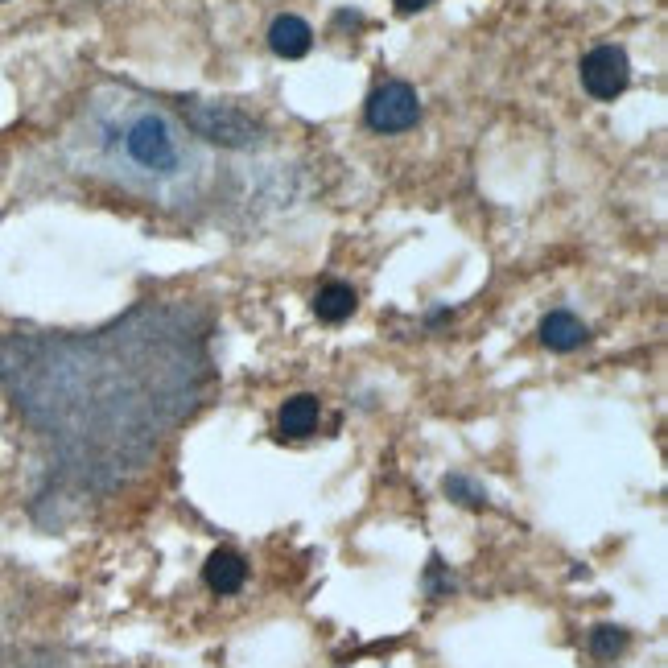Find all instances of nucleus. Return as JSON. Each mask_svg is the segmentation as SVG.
Wrapping results in <instances>:
<instances>
[{"instance_id":"obj_8","label":"nucleus","mask_w":668,"mask_h":668,"mask_svg":"<svg viewBox=\"0 0 668 668\" xmlns=\"http://www.w3.org/2000/svg\"><path fill=\"white\" fill-rule=\"evenodd\" d=\"M541 343H545L549 351H574V347L586 343V326H582L574 314L557 310V314H549V318L541 322Z\"/></svg>"},{"instance_id":"obj_2","label":"nucleus","mask_w":668,"mask_h":668,"mask_svg":"<svg viewBox=\"0 0 668 668\" xmlns=\"http://www.w3.org/2000/svg\"><path fill=\"white\" fill-rule=\"evenodd\" d=\"M190 124L198 137H207L215 145H227V149H244L256 141V124L236 112V108H227V104H190L186 108Z\"/></svg>"},{"instance_id":"obj_12","label":"nucleus","mask_w":668,"mask_h":668,"mask_svg":"<svg viewBox=\"0 0 668 668\" xmlns=\"http://www.w3.org/2000/svg\"><path fill=\"white\" fill-rule=\"evenodd\" d=\"M425 5H433V0H396L400 13H417V9H425Z\"/></svg>"},{"instance_id":"obj_5","label":"nucleus","mask_w":668,"mask_h":668,"mask_svg":"<svg viewBox=\"0 0 668 668\" xmlns=\"http://www.w3.org/2000/svg\"><path fill=\"white\" fill-rule=\"evenodd\" d=\"M203 578H207V586L215 594H236L244 586V578H248V561L236 549H215L207 557V565H203Z\"/></svg>"},{"instance_id":"obj_7","label":"nucleus","mask_w":668,"mask_h":668,"mask_svg":"<svg viewBox=\"0 0 668 668\" xmlns=\"http://www.w3.org/2000/svg\"><path fill=\"white\" fill-rule=\"evenodd\" d=\"M355 310H359V297H355V289L343 285V281L322 285L318 297H314V314H318L322 322H347Z\"/></svg>"},{"instance_id":"obj_1","label":"nucleus","mask_w":668,"mask_h":668,"mask_svg":"<svg viewBox=\"0 0 668 668\" xmlns=\"http://www.w3.org/2000/svg\"><path fill=\"white\" fill-rule=\"evenodd\" d=\"M124 149L128 157L149 174H178L182 170V137L178 128L161 112H141L124 128Z\"/></svg>"},{"instance_id":"obj_6","label":"nucleus","mask_w":668,"mask_h":668,"mask_svg":"<svg viewBox=\"0 0 668 668\" xmlns=\"http://www.w3.org/2000/svg\"><path fill=\"white\" fill-rule=\"evenodd\" d=\"M269 46L281 58H306L314 46V29L302 17H277L269 29Z\"/></svg>"},{"instance_id":"obj_10","label":"nucleus","mask_w":668,"mask_h":668,"mask_svg":"<svg viewBox=\"0 0 668 668\" xmlns=\"http://www.w3.org/2000/svg\"><path fill=\"white\" fill-rule=\"evenodd\" d=\"M627 648V631L623 627H594L590 631V656L594 660H615Z\"/></svg>"},{"instance_id":"obj_9","label":"nucleus","mask_w":668,"mask_h":668,"mask_svg":"<svg viewBox=\"0 0 668 668\" xmlns=\"http://www.w3.org/2000/svg\"><path fill=\"white\" fill-rule=\"evenodd\" d=\"M277 425H281L285 438H310L314 425H318V396H293V400H285Z\"/></svg>"},{"instance_id":"obj_11","label":"nucleus","mask_w":668,"mask_h":668,"mask_svg":"<svg viewBox=\"0 0 668 668\" xmlns=\"http://www.w3.org/2000/svg\"><path fill=\"white\" fill-rule=\"evenodd\" d=\"M446 491L458 495V504H466V508H483V504H487V491L475 487L471 479H462V475H450V479H446Z\"/></svg>"},{"instance_id":"obj_3","label":"nucleus","mask_w":668,"mask_h":668,"mask_svg":"<svg viewBox=\"0 0 668 668\" xmlns=\"http://www.w3.org/2000/svg\"><path fill=\"white\" fill-rule=\"evenodd\" d=\"M421 120V99L409 83H384L367 99V124L376 132H405Z\"/></svg>"},{"instance_id":"obj_4","label":"nucleus","mask_w":668,"mask_h":668,"mask_svg":"<svg viewBox=\"0 0 668 668\" xmlns=\"http://www.w3.org/2000/svg\"><path fill=\"white\" fill-rule=\"evenodd\" d=\"M631 79V66H627V54L619 46H598L582 58V83L594 99H615L623 95Z\"/></svg>"}]
</instances>
